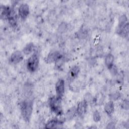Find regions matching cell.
Masks as SVG:
<instances>
[{"instance_id": "6da1fadb", "label": "cell", "mask_w": 129, "mask_h": 129, "mask_svg": "<svg viewBox=\"0 0 129 129\" xmlns=\"http://www.w3.org/2000/svg\"><path fill=\"white\" fill-rule=\"evenodd\" d=\"M20 108L21 114L26 121H29L33 109V101L24 100L20 102Z\"/></svg>"}, {"instance_id": "7a4b0ae2", "label": "cell", "mask_w": 129, "mask_h": 129, "mask_svg": "<svg viewBox=\"0 0 129 129\" xmlns=\"http://www.w3.org/2000/svg\"><path fill=\"white\" fill-rule=\"evenodd\" d=\"M39 63V57L37 52H35L27 60L26 67L30 72H34L37 69Z\"/></svg>"}, {"instance_id": "3957f363", "label": "cell", "mask_w": 129, "mask_h": 129, "mask_svg": "<svg viewBox=\"0 0 129 129\" xmlns=\"http://www.w3.org/2000/svg\"><path fill=\"white\" fill-rule=\"evenodd\" d=\"M61 99V98L56 96L50 98L49 101V105L51 110L58 115L62 113Z\"/></svg>"}, {"instance_id": "277c9868", "label": "cell", "mask_w": 129, "mask_h": 129, "mask_svg": "<svg viewBox=\"0 0 129 129\" xmlns=\"http://www.w3.org/2000/svg\"><path fill=\"white\" fill-rule=\"evenodd\" d=\"M80 70V68L77 65L74 66L70 69L67 74V80L68 82L71 83L77 78Z\"/></svg>"}, {"instance_id": "5b68a950", "label": "cell", "mask_w": 129, "mask_h": 129, "mask_svg": "<svg viewBox=\"0 0 129 129\" xmlns=\"http://www.w3.org/2000/svg\"><path fill=\"white\" fill-rule=\"evenodd\" d=\"M62 58L61 54L57 51H53L49 53L46 58V61L48 63L56 62Z\"/></svg>"}, {"instance_id": "8992f818", "label": "cell", "mask_w": 129, "mask_h": 129, "mask_svg": "<svg viewBox=\"0 0 129 129\" xmlns=\"http://www.w3.org/2000/svg\"><path fill=\"white\" fill-rule=\"evenodd\" d=\"M64 81L62 79H59L56 83L55 88L56 96L61 98L64 93Z\"/></svg>"}, {"instance_id": "52a82bcc", "label": "cell", "mask_w": 129, "mask_h": 129, "mask_svg": "<svg viewBox=\"0 0 129 129\" xmlns=\"http://www.w3.org/2000/svg\"><path fill=\"white\" fill-rule=\"evenodd\" d=\"M23 55L22 53L19 50L15 51L10 56L9 61L12 64H17L21 62L23 59Z\"/></svg>"}, {"instance_id": "ba28073f", "label": "cell", "mask_w": 129, "mask_h": 129, "mask_svg": "<svg viewBox=\"0 0 129 129\" xmlns=\"http://www.w3.org/2000/svg\"><path fill=\"white\" fill-rule=\"evenodd\" d=\"M87 102L85 100L80 102L76 108L77 114L80 116H83L87 111Z\"/></svg>"}, {"instance_id": "9c48e42d", "label": "cell", "mask_w": 129, "mask_h": 129, "mask_svg": "<svg viewBox=\"0 0 129 129\" xmlns=\"http://www.w3.org/2000/svg\"><path fill=\"white\" fill-rule=\"evenodd\" d=\"M19 16L22 19H25L29 14V7L27 4H21L18 9Z\"/></svg>"}, {"instance_id": "30bf717a", "label": "cell", "mask_w": 129, "mask_h": 129, "mask_svg": "<svg viewBox=\"0 0 129 129\" xmlns=\"http://www.w3.org/2000/svg\"><path fill=\"white\" fill-rule=\"evenodd\" d=\"M63 122L59 120L53 119L49 120L45 124V128H55L60 127L62 125Z\"/></svg>"}, {"instance_id": "8fae6325", "label": "cell", "mask_w": 129, "mask_h": 129, "mask_svg": "<svg viewBox=\"0 0 129 129\" xmlns=\"http://www.w3.org/2000/svg\"><path fill=\"white\" fill-rule=\"evenodd\" d=\"M104 111L108 116H111L113 114L114 110V103L112 101L107 102L104 106Z\"/></svg>"}, {"instance_id": "7c38bea8", "label": "cell", "mask_w": 129, "mask_h": 129, "mask_svg": "<svg viewBox=\"0 0 129 129\" xmlns=\"http://www.w3.org/2000/svg\"><path fill=\"white\" fill-rule=\"evenodd\" d=\"M128 23L124 25L122 27L117 28V32L122 37H126L127 36L128 34Z\"/></svg>"}, {"instance_id": "4fadbf2b", "label": "cell", "mask_w": 129, "mask_h": 129, "mask_svg": "<svg viewBox=\"0 0 129 129\" xmlns=\"http://www.w3.org/2000/svg\"><path fill=\"white\" fill-rule=\"evenodd\" d=\"M114 56L111 53L107 54L105 58V64L108 69H109L114 64Z\"/></svg>"}, {"instance_id": "5bb4252c", "label": "cell", "mask_w": 129, "mask_h": 129, "mask_svg": "<svg viewBox=\"0 0 129 129\" xmlns=\"http://www.w3.org/2000/svg\"><path fill=\"white\" fill-rule=\"evenodd\" d=\"M35 48L34 44L32 42H30L26 45L23 49V52L26 55H28L31 53Z\"/></svg>"}, {"instance_id": "9a60e30c", "label": "cell", "mask_w": 129, "mask_h": 129, "mask_svg": "<svg viewBox=\"0 0 129 129\" xmlns=\"http://www.w3.org/2000/svg\"><path fill=\"white\" fill-rule=\"evenodd\" d=\"M76 114H77L76 108L75 107H72L70 108L66 114V118L68 120H71L75 116Z\"/></svg>"}, {"instance_id": "2e32d148", "label": "cell", "mask_w": 129, "mask_h": 129, "mask_svg": "<svg viewBox=\"0 0 129 129\" xmlns=\"http://www.w3.org/2000/svg\"><path fill=\"white\" fill-rule=\"evenodd\" d=\"M128 23L127 18L125 15H122L119 17L118 27H121Z\"/></svg>"}, {"instance_id": "e0dca14e", "label": "cell", "mask_w": 129, "mask_h": 129, "mask_svg": "<svg viewBox=\"0 0 129 129\" xmlns=\"http://www.w3.org/2000/svg\"><path fill=\"white\" fill-rule=\"evenodd\" d=\"M93 119L95 122H99L101 119V115L98 110H95L93 115Z\"/></svg>"}, {"instance_id": "ac0fdd59", "label": "cell", "mask_w": 129, "mask_h": 129, "mask_svg": "<svg viewBox=\"0 0 129 129\" xmlns=\"http://www.w3.org/2000/svg\"><path fill=\"white\" fill-rule=\"evenodd\" d=\"M67 28H68L67 24L63 22V23H62L58 27V30L60 32H63L66 31V30L67 29Z\"/></svg>"}, {"instance_id": "d6986e66", "label": "cell", "mask_w": 129, "mask_h": 129, "mask_svg": "<svg viewBox=\"0 0 129 129\" xmlns=\"http://www.w3.org/2000/svg\"><path fill=\"white\" fill-rule=\"evenodd\" d=\"M109 70H110V73L112 75H116L117 73V68L116 67V66L114 64H113Z\"/></svg>"}, {"instance_id": "ffe728a7", "label": "cell", "mask_w": 129, "mask_h": 129, "mask_svg": "<svg viewBox=\"0 0 129 129\" xmlns=\"http://www.w3.org/2000/svg\"><path fill=\"white\" fill-rule=\"evenodd\" d=\"M119 93L117 92H116V93H114L113 94H112L110 98H111L112 100H116L119 98Z\"/></svg>"}, {"instance_id": "44dd1931", "label": "cell", "mask_w": 129, "mask_h": 129, "mask_svg": "<svg viewBox=\"0 0 129 129\" xmlns=\"http://www.w3.org/2000/svg\"><path fill=\"white\" fill-rule=\"evenodd\" d=\"M122 107H123V108H124L125 109H128V102L127 100H124L123 103H122Z\"/></svg>"}, {"instance_id": "7402d4cb", "label": "cell", "mask_w": 129, "mask_h": 129, "mask_svg": "<svg viewBox=\"0 0 129 129\" xmlns=\"http://www.w3.org/2000/svg\"><path fill=\"white\" fill-rule=\"evenodd\" d=\"M106 128H114V125L112 122H111L110 123H109L107 125V126L106 127Z\"/></svg>"}]
</instances>
